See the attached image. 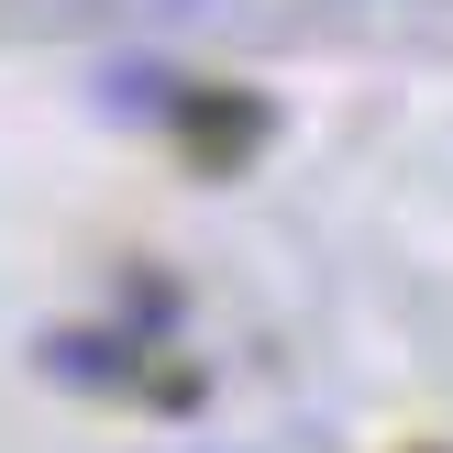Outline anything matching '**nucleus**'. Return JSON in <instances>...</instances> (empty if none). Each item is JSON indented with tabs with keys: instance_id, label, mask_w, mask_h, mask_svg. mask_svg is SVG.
Instances as JSON below:
<instances>
[]
</instances>
